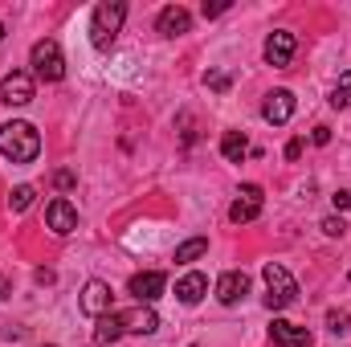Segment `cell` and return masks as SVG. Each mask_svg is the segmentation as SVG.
Masks as SVG:
<instances>
[{
  "label": "cell",
  "mask_w": 351,
  "mask_h": 347,
  "mask_svg": "<svg viewBox=\"0 0 351 347\" xmlns=\"http://www.w3.org/2000/svg\"><path fill=\"white\" fill-rule=\"evenodd\" d=\"M156 29H160L164 37H180V33H188V29H192V12H188V8H180V4H168V8L156 16Z\"/></svg>",
  "instance_id": "5bb4252c"
},
{
  "label": "cell",
  "mask_w": 351,
  "mask_h": 347,
  "mask_svg": "<svg viewBox=\"0 0 351 347\" xmlns=\"http://www.w3.org/2000/svg\"><path fill=\"white\" fill-rule=\"evenodd\" d=\"M269 339L278 347H311V331L298 327V323H286V319H274L269 327Z\"/></svg>",
  "instance_id": "9a60e30c"
},
{
  "label": "cell",
  "mask_w": 351,
  "mask_h": 347,
  "mask_svg": "<svg viewBox=\"0 0 351 347\" xmlns=\"http://www.w3.org/2000/svg\"><path fill=\"white\" fill-rule=\"evenodd\" d=\"M164 286H168V278H164L160 270H143V274H135V278L127 282V290H131L139 302H156V298L164 294Z\"/></svg>",
  "instance_id": "30bf717a"
},
{
  "label": "cell",
  "mask_w": 351,
  "mask_h": 347,
  "mask_svg": "<svg viewBox=\"0 0 351 347\" xmlns=\"http://www.w3.org/2000/svg\"><path fill=\"white\" fill-rule=\"evenodd\" d=\"M0 37H4V25H0Z\"/></svg>",
  "instance_id": "f546056e"
},
{
  "label": "cell",
  "mask_w": 351,
  "mask_h": 347,
  "mask_svg": "<svg viewBox=\"0 0 351 347\" xmlns=\"http://www.w3.org/2000/svg\"><path fill=\"white\" fill-rule=\"evenodd\" d=\"M348 102H351V70H343V78L335 82V90H331V106H335V110H343Z\"/></svg>",
  "instance_id": "44dd1931"
},
{
  "label": "cell",
  "mask_w": 351,
  "mask_h": 347,
  "mask_svg": "<svg viewBox=\"0 0 351 347\" xmlns=\"http://www.w3.org/2000/svg\"><path fill=\"white\" fill-rule=\"evenodd\" d=\"M348 323H351V315H348V311H327V327H331L335 335H343V331H351Z\"/></svg>",
  "instance_id": "603a6c76"
},
{
  "label": "cell",
  "mask_w": 351,
  "mask_h": 347,
  "mask_svg": "<svg viewBox=\"0 0 351 347\" xmlns=\"http://www.w3.org/2000/svg\"><path fill=\"white\" fill-rule=\"evenodd\" d=\"M204 294H208V278H204V274H196V270H192V274H184V278L176 282V298H180L184 307H196Z\"/></svg>",
  "instance_id": "2e32d148"
},
{
  "label": "cell",
  "mask_w": 351,
  "mask_h": 347,
  "mask_svg": "<svg viewBox=\"0 0 351 347\" xmlns=\"http://www.w3.org/2000/svg\"><path fill=\"white\" fill-rule=\"evenodd\" d=\"M123 21H127V4H119V0L98 4L94 16H90V45H94L98 53H106V49L114 45V37H119Z\"/></svg>",
  "instance_id": "7a4b0ae2"
},
{
  "label": "cell",
  "mask_w": 351,
  "mask_h": 347,
  "mask_svg": "<svg viewBox=\"0 0 351 347\" xmlns=\"http://www.w3.org/2000/svg\"><path fill=\"white\" fill-rule=\"evenodd\" d=\"M204 86H208V90H217V94H225V90L233 86V78H229L225 70H213V74H204Z\"/></svg>",
  "instance_id": "7402d4cb"
},
{
  "label": "cell",
  "mask_w": 351,
  "mask_h": 347,
  "mask_svg": "<svg viewBox=\"0 0 351 347\" xmlns=\"http://www.w3.org/2000/svg\"><path fill=\"white\" fill-rule=\"evenodd\" d=\"M33 200H37V188H33V184H16V188L8 192V208H12V213H25Z\"/></svg>",
  "instance_id": "ffe728a7"
},
{
  "label": "cell",
  "mask_w": 351,
  "mask_h": 347,
  "mask_svg": "<svg viewBox=\"0 0 351 347\" xmlns=\"http://www.w3.org/2000/svg\"><path fill=\"white\" fill-rule=\"evenodd\" d=\"M119 335H123V323H119V315H102V319H98V327H94V344L106 347V344H114Z\"/></svg>",
  "instance_id": "ac0fdd59"
},
{
  "label": "cell",
  "mask_w": 351,
  "mask_h": 347,
  "mask_svg": "<svg viewBox=\"0 0 351 347\" xmlns=\"http://www.w3.org/2000/svg\"><path fill=\"white\" fill-rule=\"evenodd\" d=\"M0 156L12 164H33L41 156V135L29 123H4L0 127Z\"/></svg>",
  "instance_id": "6da1fadb"
},
{
  "label": "cell",
  "mask_w": 351,
  "mask_h": 347,
  "mask_svg": "<svg viewBox=\"0 0 351 347\" xmlns=\"http://www.w3.org/2000/svg\"><path fill=\"white\" fill-rule=\"evenodd\" d=\"M119 323H123V335H127V331H131V335H152V331L160 327V315H156L152 307H143V302H139V307L123 311V315H119Z\"/></svg>",
  "instance_id": "8fae6325"
},
{
  "label": "cell",
  "mask_w": 351,
  "mask_h": 347,
  "mask_svg": "<svg viewBox=\"0 0 351 347\" xmlns=\"http://www.w3.org/2000/svg\"><path fill=\"white\" fill-rule=\"evenodd\" d=\"M262 278H265V307H269V311H286V307L298 298V282H294V274H290L286 265L265 261Z\"/></svg>",
  "instance_id": "3957f363"
},
{
  "label": "cell",
  "mask_w": 351,
  "mask_h": 347,
  "mask_svg": "<svg viewBox=\"0 0 351 347\" xmlns=\"http://www.w3.org/2000/svg\"><path fill=\"white\" fill-rule=\"evenodd\" d=\"M78 307L86 311L90 319H102V315H110V307H114V290L106 286V282H86L82 286V298H78Z\"/></svg>",
  "instance_id": "5b68a950"
},
{
  "label": "cell",
  "mask_w": 351,
  "mask_h": 347,
  "mask_svg": "<svg viewBox=\"0 0 351 347\" xmlns=\"http://www.w3.org/2000/svg\"><path fill=\"white\" fill-rule=\"evenodd\" d=\"M225 8H229V4H225V0H217V4H208V0H204V16H221V12H225Z\"/></svg>",
  "instance_id": "4316f807"
},
{
  "label": "cell",
  "mask_w": 351,
  "mask_h": 347,
  "mask_svg": "<svg viewBox=\"0 0 351 347\" xmlns=\"http://www.w3.org/2000/svg\"><path fill=\"white\" fill-rule=\"evenodd\" d=\"M45 225H49L58 237H66V233L78 229V208H74L66 196H53V200L45 204Z\"/></svg>",
  "instance_id": "52a82bcc"
},
{
  "label": "cell",
  "mask_w": 351,
  "mask_h": 347,
  "mask_svg": "<svg viewBox=\"0 0 351 347\" xmlns=\"http://www.w3.org/2000/svg\"><path fill=\"white\" fill-rule=\"evenodd\" d=\"M298 156H302V139H290L286 143V160H298Z\"/></svg>",
  "instance_id": "83f0119b"
},
{
  "label": "cell",
  "mask_w": 351,
  "mask_h": 347,
  "mask_svg": "<svg viewBox=\"0 0 351 347\" xmlns=\"http://www.w3.org/2000/svg\"><path fill=\"white\" fill-rule=\"evenodd\" d=\"M258 213H262V188L258 184H245L237 192V200L229 204V221L233 225H250V221H258Z\"/></svg>",
  "instance_id": "8992f818"
},
{
  "label": "cell",
  "mask_w": 351,
  "mask_h": 347,
  "mask_svg": "<svg viewBox=\"0 0 351 347\" xmlns=\"http://www.w3.org/2000/svg\"><path fill=\"white\" fill-rule=\"evenodd\" d=\"M245 290H250V278H245L241 270H229V274L217 278V298H221L225 307H237V302L245 298Z\"/></svg>",
  "instance_id": "4fadbf2b"
},
{
  "label": "cell",
  "mask_w": 351,
  "mask_h": 347,
  "mask_svg": "<svg viewBox=\"0 0 351 347\" xmlns=\"http://www.w3.org/2000/svg\"><path fill=\"white\" fill-rule=\"evenodd\" d=\"M331 204H335V208L343 213V208H348V204H351V192H335V196H331Z\"/></svg>",
  "instance_id": "f1b7e54d"
},
{
  "label": "cell",
  "mask_w": 351,
  "mask_h": 347,
  "mask_svg": "<svg viewBox=\"0 0 351 347\" xmlns=\"http://www.w3.org/2000/svg\"><path fill=\"white\" fill-rule=\"evenodd\" d=\"M290 115H294V94H290V90H274V94H265V102H262V119L265 123L282 127V123H290Z\"/></svg>",
  "instance_id": "7c38bea8"
},
{
  "label": "cell",
  "mask_w": 351,
  "mask_h": 347,
  "mask_svg": "<svg viewBox=\"0 0 351 347\" xmlns=\"http://www.w3.org/2000/svg\"><path fill=\"white\" fill-rule=\"evenodd\" d=\"M192 347H196V344H192Z\"/></svg>",
  "instance_id": "1f68e13d"
},
{
  "label": "cell",
  "mask_w": 351,
  "mask_h": 347,
  "mask_svg": "<svg viewBox=\"0 0 351 347\" xmlns=\"http://www.w3.org/2000/svg\"><path fill=\"white\" fill-rule=\"evenodd\" d=\"M348 278H351V270H348Z\"/></svg>",
  "instance_id": "4dcf8cb0"
},
{
  "label": "cell",
  "mask_w": 351,
  "mask_h": 347,
  "mask_svg": "<svg viewBox=\"0 0 351 347\" xmlns=\"http://www.w3.org/2000/svg\"><path fill=\"white\" fill-rule=\"evenodd\" d=\"M323 233H327V237H343V233H348V221H343V217H327V221H323Z\"/></svg>",
  "instance_id": "cb8c5ba5"
},
{
  "label": "cell",
  "mask_w": 351,
  "mask_h": 347,
  "mask_svg": "<svg viewBox=\"0 0 351 347\" xmlns=\"http://www.w3.org/2000/svg\"><path fill=\"white\" fill-rule=\"evenodd\" d=\"M221 156H225L229 164H241V160L250 156V139H245L241 131H225V139H221Z\"/></svg>",
  "instance_id": "e0dca14e"
},
{
  "label": "cell",
  "mask_w": 351,
  "mask_h": 347,
  "mask_svg": "<svg viewBox=\"0 0 351 347\" xmlns=\"http://www.w3.org/2000/svg\"><path fill=\"white\" fill-rule=\"evenodd\" d=\"M311 143H319V147H327V143H331V127H315V135H311Z\"/></svg>",
  "instance_id": "d4e9b609"
},
{
  "label": "cell",
  "mask_w": 351,
  "mask_h": 347,
  "mask_svg": "<svg viewBox=\"0 0 351 347\" xmlns=\"http://www.w3.org/2000/svg\"><path fill=\"white\" fill-rule=\"evenodd\" d=\"M33 74H25V70H12L4 82H0V102H8V106H29L33 102Z\"/></svg>",
  "instance_id": "ba28073f"
},
{
  "label": "cell",
  "mask_w": 351,
  "mask_h": 347,
  "mask_svg": "<svg viewBox=\"0 0 351 347\" xmlns=\"http://www.w3.org/2000/svg\"><path fill=\"white\" fill-rule=\"evenodd\" d=\"M208 254V237H188L184 246H176V261H196Z\"/></svg>",
  "instance_id": "d6986e66"
},
{
  "label": "cell",
  "mask_w": 351,
  "mask_h": 347,
  "mask_svg": "<svg viewBox=\"0 0 351 347\" xmlns=\"http://www.w3.org/2000/svg\"><path fill=\"white\" fill-rule=\"evenodd\" d=\"M29 62H33V74H37V78H45V82H62V78H66V58H62L58 41H49V37L33 45Z\"/></svg>",
  "instance_id": "277c9868"
},
{
  "label": "cell",
  "mask_w": 351,
  "mask_h": 347,
  "mask_svg": "<svg viewBox=\"0 0 351 347\" xmlns=\"http://www.w3.org/2000/svg\"><path fill=\"white\" fill-rule=\"evenodd\" d=\"M294 49H298V37L294 33H286V29H278V33H269L265 37V62L269 66H290V58H294Z\"/></svg>",
  "instance_id": "9c48e42d"
},
{
  "label": "cell",
  "mask_w": 351,
  "mask_h": 347,
  "mask_svg": "<svg viewBox=\"0 0 351 347\" xmlns=\"http://www.w3.org/2000/svg\"><path fill=\"white\" fill-rule=\"evenodd\" d=\"M53 184H58L62 192H66V188H74V172H58V176H53Z\"/></svg>",
  "instance_id": "484cf974"
}]
</instances>
